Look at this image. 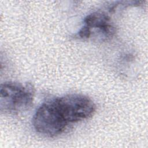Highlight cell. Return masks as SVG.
Returning a JSON list of instances; mask_svg holds the SVG:
<instances>
[{
  "label": "cell",
  "instance_id": "3",
  "mask_svg": "<svg viewBox=\"0 0 148 148\" xmlns=\"http://www.w3.org/2000/svg\"><path fill=\"white\" fill-rule=\"evenodd\" d=\"M32 125L37 132L52 137L62 133L68 125L60 116L53 100L43 103L35 112Z\"/></svg>",
  "mask_w": 148,
  "mask_h": 148
},
{
  "label": "cell",
  "instance_id": "1",
  "mask_svg": "<svg viewBox=\"0 0 148 148\" xmlns=\"http://www.w3.org/2000/svg\"><path fill=\"white\" fill-rule=\"evenodd\" d=\"M34 90L29 84L8 82L1 85L0 110L6 113H17L32 103Z\"/></svg>",
  "mask_w": 148,
  "mask_h": 148
},
{
  "label": "cell",
  "instance_id": "4",
  "mask_svg": "<svg viewBox=\"0 0 148 148\" xmlns=\"http://www.w3.org/2000/svg\"><path fill=\"white\" fill-rule=\"evenodd\" d=\"M115 31V27L112 24L109 15L102 12H96L84 18V25L76 36L81 39H88L94 32H97L101 39L106 40L112 37Z\"/></svg>",
  "mask_w": 148,
  "mask_h": 148
},
{
  "label": "cell",
  "instance_id": "2",
  "mask_svg": "<svg viewBox=\"0 0 148 148\" xmlns=\"http://www.w3.org/2000/svg\"><path fill=\"white\" fill-rule=\"evenodd\" d=\"M53 101L67 124L87 119L95 111V105L93 101L80 94H67L53 99Z\"/></svg>",
  "mask_w": 148,
  "mask_h": 148
}]
</instances>
